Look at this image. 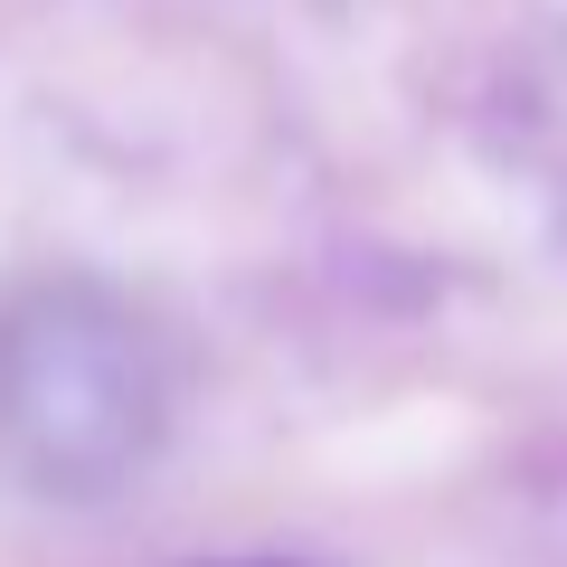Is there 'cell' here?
<instances>
[{
	"label": "cell",
	"mask_w": 567,
	"mask_h": 567,
	"mask_svg": "<svg viewBox=\"0 0 567 567\" xmlns=\"http://www.w3.org/2000/svg\"><path fill=\"white\" fill-rule=\"evenodd\" d=\"M171 435V350L104 284L0 303V473L39 502H104Z\"/></svg>",
	"instance_id": "6da1fadb"
},
{
	"label": "cell",
	"mask_w": 567,
	"mask_h": 567,
	"mask_svg": "<svg viewBox=\"0 0 567 567\" xmlns=\"http://www.w3.org/2000/svg\"><path fill=\"white\" fill-rule=\"evenodd\" d=\"M492 152L502 171L567 227V29L529 39L492 85Z\"/></svg>",
	"instance_id": "7a4b0ae2"
},
{
	"label": "cell",
	"mask_w": 567,
	"mask_h": 567,
	"mask_svg": "<svg viewBox=\"0 0 567 567\" xmlns=\"http://www.w3.org/2000/svg\"><path fill=\"white\" fill-rule=\"evenodd\" d=\"M237 567H284V558H237Z\"/></svg>",
	"instance_id": "3957f363"
}]
</instances>
